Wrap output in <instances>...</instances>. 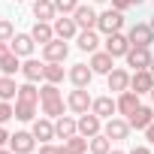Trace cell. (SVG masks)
Listing matches in <instances>:
<instances>
[{
	"label": "cell",
	"instance_id": "cell-1",
	"mask_svg": "<svg viewBox=\"0 0 154 154\" xmlns=\"http://www.w3.org/2000/svg\"><path fill=\"white\" fill-rule=\"evenodd\" d=\"M130 130H133L130 121H127V118H115V115L106 118V127H103V133H106L109 139H115V142H124V139L130 136Z\"/></svg>",
	"mask_w": 154,
	"mask_h": 154
},
{
	"label": "cell",
	"instance_id": "cell-2",
	"mask_svg": "<svg viewBox=\"0 0 154 154\" xmlns=\"http://www.w3.org/2000/svg\"><path fill=\"white\" fill-rule=\"evenodd\" d=\"M97 27H100L103 33H115V30H121V27H124V12H121V9H106V12H100Z\"/></svg>",
	"mask_w": 154,
	"mask_h": 154
},
{
	"label": "cell",
	"instance_id": "cell-3",
	"mask_svg": "<svg viewBox=\"0 0 154 154\" xmlns=\"http://www.w3.org/2000/svg\"><path fill=\"white\" fill-rule=\"evenodd\" d=\"M66 54H69V45H66V39H60V36H54L51 42L42 45V60H57V63H63Z\"/></svg>",
	"mask_w": 154,
	"mask_h": 154
},
{
	"label": "cell",
	"instance_id": "cell-4",
	"mask_svg": "<svg viewBox=\"0 0 154 154\" xmlns=\"http://www.w3.org/2000/svg\"><path fill=\"white\" fill-rule=\"evenodd\" d=\"M124 57H127V66H133V72H136V69H148L154 54H151L145 45H130V51H127Z\"/></svg>",
	"mask_w": 154,
	"mask_h": 154
},
{
	"label": "cell",
	"instance_id": "cell-5",
	"mask_svg": "<svg viewBox=\"0 0 154 154\" xmlns=\"http://www.w3.org/2000/svg\"><path fill=\"white\" fill-rule=\"evenodd\" d=\"M91 94H88V88H75V91H69V97H66V109H72L75 115H85L88 109H91Z\"/></svg>",
	"mask_w": 154,
	"mask_h": 154
},
{
	"label": "cell",
	"instance_id": "cell-6",
	"mask_svg": "<svg viewBox=\"0 0 154 154\" xmlns=\"http://www.w3.org/2000/svg\"><path fill=\"white\" fill-rule=\"evenodd\" d=\"M66 79H69L75 88H88L91 79H94V69H91V63H72V66L66 69Z\"/></svg>",
	"mask_w": 154,
	"mask_h": 154
},
{
	"label": "cell",
	"instance_id": "cell-7",
	"mask_svg": "<svg viewBox=\"0 0 154 154\" xmlns=\"http://www.w3.org/2000/svg\"><path fill=\"white\" fill-rule=\"evenodd\" d=\"M106 51H109L112 57H124V54L130 51V36H124L121 30L106 33Z\"/></svg>",
	"mask_w": 154,
	"mask_h": 154
},
{
	"label": "cell",
	"instance_id": "cell-8",
	"mask_svg": "<svg viewBox=\"0 0 154 154\" xmlns=\"http://www.w3.org/2000/svg\"><path fill=\"white\" fill-rule=\"evenodd\" d=\"M127 36H130V45H145V48H151V42H154V30H151V24H145V21H136Z\"/></svg>",
	"mask_w": 154,
	"mask_h": 154
},
{
	"label": "cell",
	"instance_id": "cell-9",
	"mask_svg": "<svg viewBox=\"0 0 154 154\" xmlns=\"http://www.w3.org/2000/svg\"><path fill=\"white\" fill-rule=\"evenodd\" d=\"M51 27H54V36H60V39H72V36H79V24H75V18H69V15H57L54 21H51Z\"/></svg>",
	"mask_w": 154,
	"mask_h": 154
},
{
	"label": "cell",
	"instance_id": "cell-10",
	"mask_svg": "<svg viewBox=\"0 0 154 154\" xmlns=\"http://www.w3.org/2000/svg\"><path fill=\"white\" fill-rule=\"evenodd\" d=\"M33 145H36V136H33V133H27V130H18V133H12V139H9L12 154H30V151H33Z\"/></svg>",
	"mask_w": 154,
	"mask_h": 154
},
{
	"label": "cell",
	"instance_id": "cell-11",
	"mask_svg": "<svg viewBox=\"0 0 154 154\" xmlns=\"http://www.w3.org/2000/svg\"><path fill=\"white\" fill-rule=\"evenodd\" d=\"M79 133H82L85 139H91V136L103 133V118H100V115H94V112H85V115L79 118Z\"/></svg>",
	"mask_w": 154,
	"mask_h": 154
},
{
	"label": "cell",
	"instance_id": "cell-12",
	"mask_svg": "<svg viewBox=\"0 0 154 154\" xmlns=\"http://www.w3.org/2000/svg\"><path fill=\"white\" fill-rule=\"evenodd\" d=\"M106 85H109V91H115V94L130 91V72H127V69H121V66H115V69L106 75Z\"/></svg>",
	"mask_w": 154,
	"mask_h": 154
},
{
	"label": "cell",
	"instance_id": "cell-13",
	"mask_svg": "<svg viewBox=\"0 0 154 154\" xmlns=\"http://www.w3.org/2000/svg\"><path fill=\"white\" fill-rule=\"evenodd\" d=\"M151 88H154L151 69H136V72L130 75V91H136V94H151Z\"/></svg>",
	"mask_w": 154,
	"mask_h": 154
},
{
	"label": "cell",
	"instance_id": "cell-14",
	"mask_svg": "<svg viewBox=\"0 0 154 154\" xmlns=\"http://www.w3.org/2000/svg\"><path fill=\"white\" fill-rule=\"evenodd\" d=\"M91 69H94V75L100 72V75H109L112 69H115V57L103 48V51H94L91 54Z\"/></svg>",
	"mask_w": 154,
	"mask_h": 154
},
{
	"label": "cell",
	"instance_id": "cell-15",
	"mask_svg": "<svg viewBox=\"0 0 154 154\" xmlns=\"http://www.w3.org/2000/svg\"><path fill=\"white\" fill-rule=\"evenodd\" d=\"M33 45H36V39H33L30 33H15L12 42H9V48H12L18 57H30V54H33Z\"/></svg>",
	"mask_w": 154,
	"mask_h": 154
},
{
	"label": "cell",
	"instance_id": "cell-16",
	"mask_svg": "<svg viewBox=\"0 0 154 154\" xmlns=\"http://www.w3.org/2000/svg\"><path fill=\"white\" fill-rule=\"evenodd\" d=\"M72 18H75V24H79L82 30H94V27H97V18H100V15L94 12V6H82V3H79V9L72 12Z\"/></svg>",
	"mask_w": 154,
	"mask_h": 154
},
{
	"label": "cell",
	"instance_id": "cell-17",
	"mask_svg": "<svg viewBox=\"0 0 154 154\" xmlns=\"http://www.w3.org/2000/svg\"><path fill=\"white\" fill-rule=\"evenodd\" d=\"M75 133H79V121H75V118H69V115L54 118V136H57V139H69V136H75Z\"/></svg>",
	"mask_w": 154,
	"mask_h": 154
},
{
	"label": "cell",
	"instance_id": "cell-18",
	"mask_svg": "<svg viewBox=\"0 0 154 154\" xmlns=\"http://www.w3.org/2000/svg\"><path fill=\"white\" fill-rule=\"evenodd\" d=\"M115 103H118V112H121L124 118H130V115H133V112L142 106L136 91H124V94H118V100H115Z\"/></svg>",
	"mask_w": 154,
	"mask_h": 154
},
{
	"label": "cell",
	"instance_id": "cell-19",
	"mask_svg": "<svg viewBox=\"0 0 154 154\" xmlns=\"http://www.w3.org/2000/svg\"><path fill=\"white\" fill-rule=\"evenodd\" d=\"M33 18L36 21H54L57 18V9H54V0H33Z\"/></svg>",
	"mask_w": 154,
	"mask_h": 154
},
{
	"label": "cell",
	"instance_id": "cell-20",
	"mask_svg": "<svg viewBox=\"0 0 154 154\" xmlns=\"http://www.w3.org/2000/svg\"><path fill=\"white\" fill-rule=\"evenodd\" d=\"M30 133H33L39 142H51V139H54V121H51V118H36Z\"/></svg>",
	"mask_w": 154,
	"mask_h": 154
},
{
	"label": "cell",
	"instance_id": "cell-21",
	"mask_svg": "<svg viewBox=\"0 0 154 154\" xmlns=\"http://www.w3.org/2000/svg\"><path fill=\"white\" fill-rule=\"evenodd\" d=\"M91 112L100 115V118H112V115L118 112V103H115L112 97H97V100L91 103Z\"/></svg>",
	"mask_w": 154,
	"mask_h": 154
},
{
	"label": "cell",
	"instance_id": "cell-22",
	"mask_svg": "<svg viewBox=\"0 0 154 154\" xmlns=\"http://www.w3.org/2000/svg\"><path fill=\"white\" fill-rule=\"evenodd\" d=\"M42 69H45V60H33V57H27L24 63H21V75L27 82H39L42 79Z\"/></svg>",
	"mask_w": 154,
	"mask_h": 154
},
{
	"label": "cell",
	"instance_id": "cell-23",
	"mask_svg": "<svg viewBox=\"0 0 154 154\" xmlns=\"http://www.w3.org/2000/svg\"><path fill=\"white\" fill-rule=\"evenodd\" d=\"M75 45H79L82 51H88V54H94V51H97V45H100L97 30H79V36H75Z\"/></svg>",
	"mask_w": 154,
	"mask_h": 154
},
{
	"label": "cell",
	"instance_id": "cell-24",
	"mask_svg": "<svg viewBox=\"0 0 154 154\" xmlns=\"http://www.w3.org/2000/svg\"><path fill=\"white\" fill-rule=\"evenodd\" d=\"M30 36H33L39 45L51 42V39H54V27H51V21H36V24L30 27Z\"/></svg>",
	"mask_w": 154,
	"mask_h": 154
},
{
	"label": "cell",
	"instance_id": "cell-25",
	"mask_svg": "<svg viewBox=\"0 0 154 154\" xmlns=\"http://www.w3.org/2000/svg\"><path fill=\"white\" fill-rule=\"evenodd\" d=\"M127 121H130V127H136V130H145V127L154 121V109H148V106H139V109H136V112H133Z\"/></svg>",
	"mask_w": 154,
	"mask_h": 154
},
{
	"label": "cell",
	"instance_id": "cell-26",
	"mask_svg": "<svg viewBox=\"0 0 154 154\" xmlns=\"http://www.w3.org/2000/svg\"><path fill=\"white\" fill-rule=\"evenodd\" d=\"M63 75H66L63 63H57V60H45V69H42V79H45V82L60 85V82H63Z\"/></svg>",
	"mask_w": 154,
	"mask_h": 154
},
{
	"label": "cell",
	"instance_id": "cell-27",
	"mask_svg": "<svg viewBox=\"0 0 154 154\" xmlns=\"http://www.w3.org/2000/svg\"><path fill=\"white\" fill-rule=\"evenodd\" d=\"M0 72H3V75H15V72H21V57H18L15 51H6L3 57H0Z\"/></svg>",
	"mask_w": 154,
	"mask_h": 154
},
{
	"label": "cell",
	"instance_id": "cell-28",
	"mask_svg": "<svg viewBox=\"0 0 154 154\" xmlns=\"http://www.w3.org/2000/svg\"><path fill=\"white\" fill-rule=\"evenodd\" d=\"M88 151H91V154H109V151H112V139H109L106 133H97V136H91Z\"/></svg>",
	"mask_w": 154,
	"mask_h": 154
},
{
	"label": "cell",
	"instance_id": "cell-29",
	"mask_svg": "<svg viewBox=\"0 0 154 154\" xmlns=\"http://www.w3.org/2000/svg\"><path fill=\"white\" fill-rule=\"evenodd\" d=\"M15 100L18 103H39V88L33 82H24V85H18V97Z\"/></svg>",
	"mask_w": 154,
	"mask_h": 154
},
{
	"label": "cell",
	"instance_id": "cell-30",
	"mask_svg": "<svg viewBox=\"0 0 154 154\" xmlns=\"http://www.w3.org/2000/svg\"><path fill=\"white\" fill-rule=\"evenodd\" d=\"M18 97V85L12 75H0V100H12Z\"/></svg>",
	"mask_w": 154,
	"mask_h": 154
},
{
	"label": "cell",
	"instance_id": "cell-31",
	"mask_svg": "<svg viewBox=\"0 0 154 154\" xmlns=\"http://www.w3.org/2000/svg\"><path fill=\"white\" fill-rule=\"evenodd\" d=\"M63 109H66L63 97H57V100H45V103H42V115H45V118H60Z\"/></svg>",
	"mask_w": 154,
	"mask_h": 154
},
{
	"label": "cell",
	"instance_id": "cell-32",
	"mask_svg": "<svg viewBox=\"0 0 154 154\" xmlns=\"http://www.w3.org/2000/svg\"><path fill=\"white\" fill-rule=\"evenodd\" d=\"M88 142H91V139H85L82 133H75V136H69V139H66L63 145H66V148H69L72 154H88Z\"/></svg>",
	"mask_w": 154,
	"mask_h": 154
},
{
	"label": "cell",
	"instance_id": "cell-33",
	"mask_svg": "<svg viewBox=\"0 0 154 154\" xmlns=\"http://www.w3.org/2000/svg\"><path fill=\"white\" fill-rule=\"evenodd\" d=\"M33 115H36V103H18L15 100V118L18 121H33Z\"/></svg>",
	"mask_w": 154,
	"mask_h": 154
},
{
	"label": "cell",
	"instance_id": "cell-34",
	"mask_svg": "<svg viewBox=\"0 0 154 154\" xmlns=\"http://www.w3.org/2000/svg\"><path fill=\"white\" fill-rule=\"evenodd\" d=\"M54 9H57V15H72L79 9V0H54Z\"/></svg>",
	"mask_w": 154,
	"mask_h": 154
},
{
	"label": "cell",
	"instance_id": "cell-35",
	"mask_svg": "<svg viewBox=\"0 0 154 154\" xmlns=\"http://www.w3.org/2000/svg\"><path fill=\"white\" fill-rule=\"evenodd\" d=\"M12 36H15V24L9 18H0V42H12Z\"/></svg>",
	"mask_w": 154,
	"mask_h": 154
},
{
	"label": "cell",
	"instance_id": "cell-36",
	"mask_svg": "<svg viewBox=\"0 0 154 154\" xmlns=\"http://www.w3.org/2000/svg\"><path fill=\"white\" fill-rule=\"evenodd\" d=\"M60 97V91H57V85H51V82H45L42 88H39V103H45V100H57Z\"/></svg>",
	"mask_w": 154,
	"mask_h": 154
},
{
	"label": "cell",
	"instance_id": "cell-37",
	"mask_svg": "<svg viewBox=\"0 0 154 154\" xmlns=\"http://www.w3.org/2000/svg\"><path fill=\"white\" fill-rule=\"evenodd\" d=\"M9 118H15V106H9V100H0V124H6Z\"/></svg>",
	"mask_w": 154,
	"mask_h": 154
},
{
	"label": "cell",
	"instance_id": "cell-38",
	"mask_svg": "<svg viewBox=\"0 0 154 154\" xmlns=\"http://www.w3.org/2000/svg\"><path fill=\"white\" fill-rule=\"evenodd\" d=\"M133 3H130V0H112V9H121V12H127Z\"/></svg>",
	"mask_w": 154,
	"mask_h": 154
},
{
	"label": "cell",
	"instance_id": "cell-39",
	"mask_svg": "<svg viewBox=\"0 0 154 154\" xmlns=\"http://www.w3.org/2000/svg\"><path fill=\"white\" fill-rule=\"evenodd\" d=\"M127 154H151V148H148V145H133Z\"/></svg>",
	"mask_w": 154,
	"mask_h": 154
},
{
	"label": "cell",
	"instance_id": "cell-40",
	"mask_svg": "<svg viewBox=\"0 0 154 154\" xmlns=\"http://www.w3.org/2000/svg\"><path fill=\"white\" fill-rule=\"evenodd\" d=\"M9 139H12V136L3 130V124H0V148H6V145H9Z\"/></svg>",
	"mask_w": 154,
	"mask_h": 154
},
{
	"label": "cell",
	"instance_id": "cell-41",
	"mask_svg": "<svg viewBox=\"0 0 154 154\" xmlns=\"http://www.w3.org/2000/svg\"><path fill=\"white\" fill-rule=\"evenodd\" d=\"M39 154H60L54 145H48V142H42V148H39Z\"/></svg>",
	"mask_w": 154,
	"mask_h": 154
},
{
	"label": "cell",
	"instance_id": "cell-42",
	"mask_svg": "<svg viewBox=\"0 0 154 154\" xmlns=\"http://www.w3.org/2000/svg\"><path fill=\"white\" fill-rule=\"evenodd\" d=\"M145 139H148V142H154V121L145 127Z\"/></svg>",
	"mask_w": 154,
	"mask_h": 154
},
{
	"label": "cell",
	"instance_id": "cell-43",
	"mask_svg": "<svg viewBox=\"0 0 154 154\" xmlns=\"http://www.w3.org/2000/svg\"><path fill=\"white\" fill-rule=\"evenodd\" d=\"M6 51H12V48H9V42H0V57H3Z\"/></svg>",
	"mask_w": 154,
	"mask_h": 154
},
{
	"label": "cell",
	"instance_id": "cell-44",
	"mask_svg": "<svg viewBox=\"0 0 154 154\" xmlns=\"http://www.w3.org/2000/svg\"><path fill=\"white\" fill-rule=\"evenodd\" d=\"M130 3H133V6H142V3H145V0H130Z\"/></svg>",
	"mask_w": 154,
	"mask_h": 154
},
{
	"label": "cell",
	"instance_id": "cell-45",
	"mask_svg": "<svg viewBox=\"0 0 154 154\" xmlns=\"http://www.w3.org/2000/svg\"><path fill=\"white\" fill-rule=\"evenodd\" d=\"M0 154H12V148H0Z\"/></svg>",
	"mask_w": 154,
	"mask_h": 154
},
{
	"label": "cell",
	"instance_id": "cell-46",
	"mask_svg": "<svg viewBox=\"0 0 154 154\" xmlns=\"http://www.w3.org/2000/svg\"><path fill=\"white\" fill-rule=\"evenodd\" d=\"M148 69H151V75H154V57H151V66H148Z\"/></svg>",
	"mask_w": 154,
	"mask_h": 154
},
{
	"label": "cell",
	"instance_id": "cell-47",
	"mask_svg": "<svg viewBox=\"0 0 154 154\" xmlns=\"http://www.w3.org/2000/svg\"><path fill=\"white\" fill-rule=\"evenodd\" d=\"M148 24H151V30H154V15H151V21H148Z\"/></svg>",
	"mask_w": 154,
	"mask_h": 154
},
{
	"label": "cell",
	"instance_id": "cell-48",
	"mask_svg": "<svg viewBox=\"0 0 154 154\" xmlns=\"http://www.w3.org/2000/svg\"><path fill=\"white\" fill-rule=\"evenodd\" d=\"M109 154H127V151H109Z\"/></svg>",
	"mask_w": 154,
	"mask_h": 154
},
{
	"label": "cell",
	"instance_id": "cell-49",
	"mask_svg": "<svg viewBox=\"0 0 154 154\" xmlns=\"http://www.w3.org/2000/svg\"><path fill=\"white\" fill-rule=\"evenodd\" d=\"M94 3H106V0H94Z\"/></svg>",
	"mask_w": 154,
	"mask_h": 154
},
{
	"label": "cell",
	"instance_id": "cell-50",
	"mask_svg": "<svg viewBox=\"0 0 154 154\" xmlns=\"http://www.w3.org/2000/svg\"><path fill=\"white\" fill-rule=\"evenodd\" d=\"M151 100H154V88H151Z\"/></svg>",
	"mask_w": 154,
	"mask_h": 154
},
{
	"label": "cell",
	"instance_id": "cell-51",
	"mask_svg": "<svg viewBox=\"0 0 154 154\" xmlns=\"http://www.w3.org/2000/svg\"><path fill=\"white\" fill-rule=\"evenodd\" d=\"M15 3H24V0H15Z\"/></svg>",
	"mask_w": 154,
	"mask_h": 154
},
{
	"label": "cell",
	"instance_id": "cell-52",
	"mask_svg": "<svg viewBox=\"0 0 154 154\" xmlns=\"http://www.w3.org/2000/svg\"><path fill=\"white\" fill-rule=\"evenodd\" d=\"M30 154H33V151H30Z\"/></svg>",
	"mask_w": 154,
	"mask_h": 154
}]
</instances>
